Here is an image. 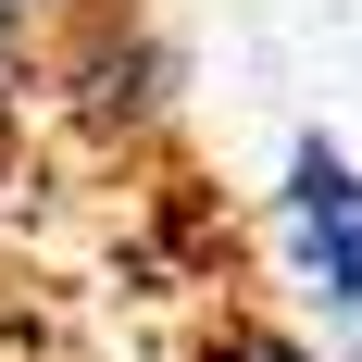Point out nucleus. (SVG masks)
Wrapping results in <instances>:
<instances>
[{"label":"nucleus","mask_w":362,"mask_h":362,"mask_svg":"<svg viewBox=\"0 0 362 362\" xmlns=\"http://www.w3.org/2000/svg\"><path fill=\"white\" fill-rule=\"evenodd\" d=\"M37 88H50L100 150H150L163 125H175V100H187V63H175V37L150 25V13L75 0L63 37H50V63H37Z\"/></svg>","instance_id":"nucleus-1"},{"label":"nucleus","mask_w":362,"mask_h":362,"mask_svg":"<svg viewBox=\"0 0 362 362\" xmlns=\"http://www.w3.org/2000/svg\"><path fill=\"white\" fill-rule=\"evenodd\" d=\"M63 13H75V0H0V100H13V88H37V63H50Z\"/></svg>","instance_id":"nucleus-4"},{"label":"nucleus","mask_w":362,"mask_h":362,"mask_svg":"<svg viewBox=\"0 0 362 362\" xmlns=\"http://www.w3.org/2000/svg\"><path fill=\"white\" fill-rule=\"evenodd\" d=\"M275 238H288L300 300L325 313V350L362 362V163L313 125L288 138V175H275Z\"/></svg>","instance_id":"nucleus-2"},{"label":"nucleus","mask_w":362,"mask_h":362,"mask_svg":"<svg viewBox=\"0 0 362 362\" xmlns=\"http://www.w3.org/2000/svg\"><path fill=\"white\" fill-rule=\"evenodd\" d=\"M200 362H337V350L300 337V325H275V313H225V325L200 337Z\"/></svg>","instance_id":"nucleus-3"}]
</instances>
